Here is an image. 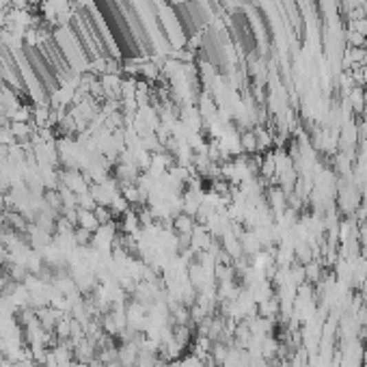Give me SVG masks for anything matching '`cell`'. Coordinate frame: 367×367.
Segmentation results:
<instances>
[{"label":"cell","mask_w":367,"mask_h":367,"mask_svg":"<svg viewBox=\"0 0 367 367\" xmlns=\"http://www.w3.org/2000/svg\"><path fill=\"white\" fill-rule=\"evenodd\" d=\"M13 367H39L35 359H22V361H15Z\"/></svg>","instance_id":"obj_4"},{"label":"cell","mask_w":367,"mask_h":367,"mask_svg":"<svg viewBox=\"0 0 367 367\" xmlns=\"http://www.w3.org/2000/svg\"><path fill=\"white\" fill-rule=\"evenodd\" d=\"M76 225L81 229H87V231L95 233V231H98V227H100V220H98V216H95V210H83V207H78Z\"/></svg>","instance_id":"obj_1"},{"label":"cell","mask_w":367,"mask_h":367,"mask_svg":"<svg viewBox=\"0 0 367 367\" xmlns=\"http://www.w3.org/2000/svg\"><path fill=\"white\" fill-rule=\"evenodd\" d=\"M195 227L197 225H195V220L190 214H180V216L173 218V231L178 235H190Z\"/></svg>","instance_id":"obj_2"},{"label":"cell","mask_w":367,"mask_h":367,"mask_svg":"<svg viewBox=\"0 0 367 367\" xmlns=\"http://www.w3.org/2000/svg\"><path fill=\"white\" fill-rule=\"evenodd\" d=\"M240 149H242L244 154H255V151H260L258 134H255V130H244V132H240Z\"/></svg>","instance_id":"obj_3"}]
</instances>
